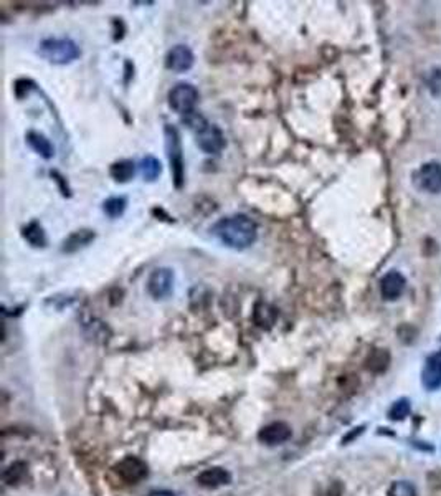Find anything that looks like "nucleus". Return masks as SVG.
Returning <instances> with one entry per match:
<instances>
[{"label":"nucleus","mask_w":441,"mask_h":496,"mask_svg":"<svg viewBox=\"0 0 441 496\" xmlns=\"http://www.w3.org/2000/svg\"><path fill=\"white\" fill-rule=\"evenodd\" d=\"M232 481V475L226 472L225 468H220V466H215V468L204 470L199 477H197V483L204 488H220V486L228 485Z\"/></svg>","instance_id":"nucleus-13"},{"label":"nucleus","mask_w":441,"mask_h":496,"mask_svg":"<svg viewBox=\"0 0 441 496\" xmlns=\"http://www.w3.org/2000/svg\"><path fill=\"white\" fill-rule=\"evenodd\" d=\"M389 365V352H385L384 349H379V351H373L371 357L367 359V368L373 372H382L385 371Z\"/></svg>","instance_id":"nucleus-22"},{"label":"nucleus","mask_w":441,"mask_h":496,"mask_svg":"<svg viewBox=\"0 0 441 496\" xmlns=\"http://www.w3.org/2000/svg\"><path fill=\"white\" fill-rule=\"evenodd\" d=\"M37 53L52 65H68L81 57V50L71 39H45Z\"/></svg>","instance_id":"nucleus-2"},{"label":"nucleus","mask_w":441,"mask_h":496,"mask_svg":"<svg viewBox=\"0 0 441 496\" xmlns=\"http://www.w3.org/2000/svg\"><path fill=\"white\" fill-rule=\"evenodd\" d=\"M212 233L222 245L232 248V250H246L258 238V227L250 217L238 213V216L220 218L212 227Z\"/></svg>","instance_id":"nucleus-1"},{"label":"nucleus","mask_w":441,"mask_h":496,"mask_svg":"<svg viewBox=\"0 0 441 496\" xmlns=\"http://www.w3.org/2000/svg\"><path fill=\"white\" fill-rule=\"evenodd\" d=\"M255 323L259 327H271L276 321V311L271 308L270 305H264V303H259L255 308Z\"/></svg>","instance_id":"nucleus-19"},{"label":"nucleus","mask_w":441,"mask_h":496,"mask_svg":"<svg viewBox=\"0 0 441 496\" xmlns=\"http://www.w3.org/2000/svg\"><path fill=\"white\" fill-rule=\"evenodd\" d=\"M406 288V280L400 271L392 270L384 276L380 281V293L384 300L395 301L403 295Z\"/></svg>","instance_id":"nucleus-10"},{"label":"nucleus","mask_w":441,"mask_h":496,"mask_svg":"<svg viewBox=\"0 0 441 496\" xmlns=\"http://www.w3.org/2000/svg\"><path fill=\"white\" fill-rule=\"evenodd\" d=\"M422 381L428 390H436L441 388V351L431 354L425 361L422 371Z\"/></svg>","instance_id":"nucleus-11"},{"label":"nucleus","mask_w":441,"mask_h":496,"mask_svg":"<svg viewBox=\"0 0 441 496\" xmlns=\"http://www.w3.org/2000/svg\"><path fill=\"white\" fill-rule=\"evenodd\" d=\"M413 186L420 192L427 194H440L441 192V164L440 162H425L418 167L411 175Z\"/></svg>","instance_id":"nucleus-5"},{"label":"nucleus","mask_w":441,"mask_h":496,"mask_svg":"<svg viewBox=\"0 0 441 496\" xmlns=\"http://www.w3.org/2000/svg\"><path fill=\"white\" fill-rule=\"evenodd\" d=\"M25 475H27V465L23 461H15L3 472V481L7 485H17L23 480Z\"/></svg>","instance_id":"nucleus-21"},{"label":"nucleus","mask_w":441,"mask_h":496,"mask_svg":"<svg viewBox=\"0 0 441 496\" xmlns=\"http://www.w3.org/2000/svg\"><path fill=\"white\" fill-rule=\"evenodd\" d=\"M139 171L141 175L147 182H155L162 174V164L157 158H154V155H146L139 162Z\"/></svg>","instance_id":"nucleus-17"},{"label":"nucleus","mask_w":441,"mask_h":496,"mask_svg":"<svg viewBox=\"0 0 441 496\" xmlns=\"http://www.w3.org/2000/svg\"><path fill=\"white\" fill-rule=\"evenodd\" d=\"M195 55L187 45H175L166 55V68L175 73H186L194 66Z\"/></svg>","instance_id":"nucleus-8"},{"label":"nucleus","mask_w":441,"mask_h":496,"mask_svg":"<svg viewBox=\"0 0 441 496\" xmlns=\"http://www.w3.org/2000/svg\"><path fill=\"white\" fill-rule=\"evenodd\" d=\"M128 207V199L126 197H109L103 202V212L106 213L109 218H117L126 212Z\"/></svg>","instance_id":"nucleus-20"},{"label":"nucleus","mask_w":441,"mask_h":496,"mask_svg":"<svg viewBox=\"0 0 441 496\" xmlns=\"http://www.w3.org/2000/svg\"><path fill=\"white\" fill-rule=\"evenodd\" d=\"M164 134H166V151L167 158H169L172 180L174 186L177 189L184 187L186 182V166H184V154H182V142H180V134L177 128L174 126L166 124L164 128Z\"/></svg>","instance_id":"nucleus-3"},{"label":"nucleus","mask_w":441,"mask_h":496,"mask_svg":"<svg viewBox=\"0 0 441 496\" xmlns=\"http://www.w3.org/2000/svg\"><path fill=\"white\" fill-rule=\"evenodd\" d=\"M109 174H111V178L115 179L116 182H119V184L129 182V180L134 178V174H136V164H134L133 161H129V159L117 161L111 166Z\"/></svg>","instance_id":"nucleus-16"},{"label":"nucleus","mask_w":441,"mask_h":496,"mask_svg":"<svg viewBox=\"0 0 441 496\" xmlns=\"http://www.w3.org/2000/svg\"><path fill=\"white\" fill-rule=\"evenodd\" d=\"M409 414H410V402L406 401V399L397 401L389 410V417L392 420H403Z\"/></svg>","instance_id":"nucleus-24"},{"label":"nucleus","mask_w":441,"mask_h":496,"mask_svg":"<svg viewBox=\"0 0 441 496\" xmlns=\"http://www.w3.org/2000/svg\"><path fill=\"white\" fill-rule=\"evenodd\" d=\"M195 142L205 154H218L225 148V136L215 124H210L207 120L195 129Z\"/></svg>","instance_id":"nucleus-6"},{"label":"nucleus","mask_w":441,"mask_h":496,"mask_svg":"<svg viewBox=\"0 0 441 496\" xmlns=\"http://www.w3.org/2000/svg\"><path fill=\"white\" fill-rule=\"evenodd\" d=\"M149 496H175V493L169 490H154V491H150Z\"/></svg>","instance_id":"nucleus-25"},{"label":"nucleus","mask_w":441,"mask_h":496,"mask_svg":"<svg viewBox=\"0 0 441 496\" xmlns=\"http://www.w3.org/2000/svg\"><path fill=\"white\" fill-rule=\"evenodd\" d=\"M174 271L170 268L162 267L155 268L150 273L149 280H147V293L154 298V300H166L170 296L172 289H174Z\"/></svg>","instance_id":"nucleus-7"},{"label":"nucleus","mask_w":441,"mask_h":496,"mask_svg":"<svg viewBox=\"0 0 441 496\" xmlns=\"http://www.w3.org/2000/svg\"><path fill=\"white\" fill-rule=\"evenodd\" d=\"M258 439L266 445H281L291 439V428L284 422L268 423L259 430Z\"/></svg>","instance_id":"nucleus-12"},{"label":"nucleus","mask_w":441,"mask_h":496,"mask_svg":"<svg viewBox=\"0 0 441 496\" xmlns=\"http://www.w3.org/2000/svg\"><path fill=\"white\" fill-rule=\"evenodd\" d=\"M25 140H27L28 146H30L37 154L41 155L43 159H47V161L55 155V148L52 141H50L45 134H41L39 131H28Z\"/></svg>","instance_id":"nucleus-15"},{"label":"nucleus","mask_w":441,"mask_h":496,"mask_svg":"<svg viewBox=\"0 0 441 496\" xmlns=\"http://www.w3.org/2000/svg\"><path fill=\"white\" fill-rule=\"evenodd\" d=\"M197 101H199V91L192 83H177L169 91V106L182 116L194 113Z\"/></svg>","instance_id":"nucleus-4"},{"label":"nucleus","mask_w":441,"mask_h":496,"mask_svg":"<svg viewBox=\"0 0 441 496\" xmlns=\"http://www.w3.org/2000/svg\"><path fill=\"white\" fill-rule=\"evenodd\" d=\"M95 237H96L95 230L90 229L77 230V232L71 233L68 238H65V242H63L61 245V251L63 254H75V251L81 250V248L90 245V243L95 240Z\"/></svg>","instance_id":"nucleus-14"},{"label":"nucleus","mask_w":441,"mask_h":496,"mask_svg":"<svg viewBox=\"0 0 441 496\" xmlns=\"http://www.w3.org/2000/svg\"><path fill=\"white\" fill-rule=\"evenodd\" d=\"M22 235L32 247L41 248L47 245V233H45L43 227H41L39 222H30L28 225H25Z\"/></svg>","instance_id":"nucleus-18"},{"label":"nucleus","mask_w":441,"mask_h":496,"mask_svg":"<svg viewBox=\"0 0 441 496\" xmlns=\"http://www.w3.org/2000/svg\"><path fill=\"white\" fill-rule=\"evenodd\" d=\"M116 473L128 483H137L147 475V465L136 457H128L116 465Z\"/></svg>","instance_id":"nucleus-9"},{"label":"nucleus","mask_w":441,"mask_h":496,"mask_svg":"<svg viewBox=\"0 0 441 496\" xmlns=\"http://www.w3.org/2000/svg\"><path fill=\"white\" fill-rule=\"evenodd\" d=\"M387 496H417V488L411 481L398 480L390 485Z\"/></svg>","instance_id":"nucleus-23"}]
</instances>
